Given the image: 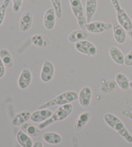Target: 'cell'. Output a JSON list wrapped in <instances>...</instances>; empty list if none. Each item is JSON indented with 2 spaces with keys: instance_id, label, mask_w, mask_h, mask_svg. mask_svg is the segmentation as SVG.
I'll return each mask as SVG.
<instances>
[{
  "instance_id": "cell-1",
  "label": "cell",
  "mask_w": 132,
  "mask_h": 147,
  "mask_svg": "<svg viewBox=\"0 0 132 147\" xmlns=\"http://www.w3.org/2000/svg\"><path fill=\"white\" fill-rule=\"evenodd\" d=\"M105 123L110 128L115 130L119 134L121 135L127 142L132 143V135L126 129L125 125L119 118L112 114H106L104 116Z\"/></svg>"
},
{
  "instance_id": "cell-2",
  "label": "cell",
  "mask_w": 132,
  "mask_h": 147,
  "mask_svg": "<svg viewBox=\"0 0 132 147\" xmlns=\"http://www.w3.org/2000/svg\"><path fill=\"white\" fill-rule=\"evenodd\" d=\"M78 99V94L75 91H68L57 96L56 98L39 107V109H47L57 105H65Z\"/></svg>"
},
{
  "instance_id": "cell-3",
  "label": "cell",
  "mask_w": 132,
  "mask_h": 147,
  "mask_svg": "<svg viewBox=\"0 0 132 147\" xmlns=\"http://www.w3.org/2000/svg\"><path fill=\"white\" fill-rule=\"evenodd\" d=\"M72 110L73 106L70 103L61 106L59 108L57 109L56 111L52 114V116L50 117L48 119H47L45 121L39 124V128H41V129H44V128L48 127L49 125L53 124V123L55 122L65 119L66 118H67L70 115L71 113L72 112Z\"/></svg>"
},
{
  "instance_id": "cell-4",
  "label": "cell",
  "mask_w": 132,
  "mask_h": 147,
  "mask_svg": "<svg viewBox=\"0 0 132 147\" xmlns=\"http://www.w3.org/2000/svg\"><path fill=\"white\" fill-rule=\"evenodd\" d=\"M117 13L118 22L126 30L130 31L132 29V22L127 13L125 12L119 3V0H110Z\"/></svg>"
},
{
  "instance_id": "cell-5",
  "label": "cell",
  "mask_w": 132,
  "mask_h": 147,
  "mask_svg": "<svg viewBox=\"0 0 132 147\" xmlns=\"http://www.w3.org/2000/svg\"><path fill=\"white\" fill-rule=\"evenodd\" d=\"M69 2L73 14L77 19L79 27L81 28V30L85 31L88 23H87L86 19L84 16L83 5H82L81 0H69Z\"/></svg>"
},
{
  "instance_id": "cell-6",
  "label": "cell",
  "mask_w": 132,
  "mask_h": 147,
  "mask_svg": "<svg viewBox=\"0 0 132 147\" xmlns=\"http://www.w3.org/2000/svg\"><path fill=\"white\" fill-rule=\"evenodd\" d=\"M75 48L80 53L88 55V56H95L97 53L96 47L91 42L83 40L77 42L75 44Z\"/></svg>"
},
{
  "instance_id": "cell-7",
  "label": "cell",
  "mask_w": 132,
  "mask_h": 147,
  "mask_svg": "<svg viewBox=\"0 0 132 147\" xmlns=\"http://www.w3.org/2000/svg\"><path fill=\"white\" fill-rule=\"evenodd\" d=\"M113 28L112 24L110 23H104L102 22H90L87 24L86 30L91 33L98 34L109 30Z\"/></svg>"
},
{
  "instance_id": "cell-8",
  "label": "cell",
  "mask_w": 132,
  "mask_h": 147,
  "mask_svg": "<svg viewBox=\"0 0 132 147\" xmlns=\"http://www.w3.org/2000/svg\"><path fill=\"white\" fill-rule=\"evenodd\" d=\"M113 26V36L115 41L118 43L123 44L125 43L126 39V30L121 26L119 23H118L115 19L112 20V23Z\"/></svg>"
},
{
  "instance_id": "cell-9",
  "label": "cell",
  "mask_w": 132,
  "mask_h": 147,
  "mask_svg": "<svg viewBox=\"0 0 132 147\" xmlns=\"http://www.w3.org/2000/svg\"><path fill=\"white\" fill-rule=\"evenodd\" d=\"M54 67L51 61H46L43 63V67H42L40 78L41 81L44 83H48L50 81L52 80V79L54 76Z\"/></svg>"
},
{
  "instance_id": "cell-10",
  "label": "cell",
  "mask_w": 132,
  "mask_h": 147,
  "mask_svg": "<svg viewBox=\"0 0 132 147\" xmlns=\"http://www.w3.org/2000/svg\"><path fill=\"white\" fill-rule=\"evenodd\" d=\"M53 114L52 110L48 109H39L31 115L30 120L34 123H43L48 119Z\"/></svg>"
},
{
  "instance_id": "cell-11",
  "label": "cell",
  "mask_w": 132,
  "mask_h": 147,
  "mask_svg": "<svg viewBox=\"0 0 132 147\" xmlns=\"http://www.w3.org/2000/svg\"><path fill=\"white\" fill-rule=\"evenodd\" d=\"M92 96V92L89 86H84L79 92L78 95L79 103L83 107H88L90 103Z\"/></svg>"
},
{
  "instance_id": "cell-12",
  "label": "cell",
  "mask_w": 132,
  "mask_h": 147,
  "mask_svg": "<svg viewBox=\"0 0 132 147\" xmlns=\"http://www.w3.org/2000/svg\"><path fill=\"white\" fill-rule=\"evenodd\" d=\"M32 23V14L29 10L23 13L20 18V27L22 32H26L30 29Z\"/></svg>"
},
{
  "instance_id": "cell-13",
  "label": "cell",
  "mask_w": 132,
  "mask_h": 147,
  "mask_svg": "<svg viewBox=\"0 0 132 147\" xmlns=\"http://www.w3.org/2000/svg\"><path fill=\"white\" fill-rule=\"evenodd\" d=\"M43 23L47 30H52L55 24V12L54 8L48 9L44 13Z\"/></svg>"
},
{
  "instance_id": "cell-14",
  "label": "cell",
  "mask_w": 132,
  "mask_h": 147,
  "mask_svg": "<svg viewBox=\"0 0 132 147\" xmlns=\"http://www.w3.org/2000/svg\"><path fill=\"white\" fill-rule=\"evenodd\" d=\"M32 81V73L28 69H24L21 72L18 79V86L21 89L28 88Z\"/></svg>"
},
{
  "instance_id": "cell-15",
  "label": "cell",
  "mask_w": 132,
  "mask_h": 147,
  "mask_svg": "<svg viewBox=\"0 0 132 147\" xmlns=\"http://www.w3.org/2000/svg\"><path fill=\"white\" fill-rule=\"evenodd\" d=\"M109 54L111 58L115 63L122 65L125 64V57L124 54L121 50L117 47L112 46L109 49Z\"/></svg>"
},
{
  "instance_id": "cell-16",
  "label": "cell",
  "mask_w": 132,
  "mask_h": 147,
  "mask_svg": "<svg viewBox=\"0 0 132 147\" xmlns=\"http://www.w3.org/2000/svg\"><path fill=\"white\" fill-rule=\"evenodd\" d=\"M90 113L88 111L81 113L79 115L77 119H76L74 125V130L75 131H81L88 123L90 119Z\"/></svg>"
},
{
  "instance_id": "cell-17",
  "label": "cell",
  "mask_w": 132,
  "mask_h": 147,
  "mask_svg": "<svg viewBox=\"0 0 132 147\" xmlns=\"http://www.w3.org/2000/svg\"><path fill=\"white\" fill-rule=\"evenodd\" d=\"M32 114L28 110H24L15 115L12 119V124L15 126H22L30 119Z\"/></svg>"
},
{
  "instance_id": "cell-18",
  "label": "cell",
  "mask_w": 132,
  "mask_h": 147,
  "mask_svg": "<svg viewBox=\"0 0 132 147\" xmlns=\"http://www.w3.org/2000/svg\"><path fill=\"white\" fill-rule=\"evenodd\" d=\"M97 4V0H86V1L85 10L87 23H90L92 22V18L96 11Z\"/></svg>"
},
{
  "instance_id": "cell-19",
  "label": "cell",
  "mask_w": 132,
  "mask_h": 147,
  "mask_svg": "<svg viewBox=\"0 0 132 147\" xmlns=\"http://www.w3.org/2000/svg\"><path fill=\"white\" fill-rule=\"evenodd\" d=\"M21 130L30 137H38L41 134V131L30 123H26L21 126Z\"/></svg>"
},
{
  "instance_id": "cell-20",
  "label": "cell",
  "mask_w": 132,
  "mask_h": 147,
  "mask_svg": "<svg viewBox=\"0 0 132 147\" xmlns=\"http://www.w3.org/2000/svg\"><path fill=\"white\" fill-rule=\"evenodd\" d=\"M16 138L18 143L23 147H32V141L29 137V136L25 134L23 130H20L18 131L16 135Z\"/></svg>"
},
{
  "instance_id": "cell-21",
  "label": "cell",
  "mask_w": 132,
  "mask_h": 147,
  "mask_svg": "<svg viewBox=\"0 0 132 147\" xmlns=\"http://www.w3.org/2000/svg\"><path fill=\"white\" fill-rule=\"evenodd\" d=\"M88 34L83 30H77L73 31L68 36V40L71 43H77V42L85 40L88 38Z\"/></svg>"
},
{
  "instance_id": "cell-22",
  "label": "cell",
  "mask_w": 132,
  "mask_h": 147,
  "mask_svg": "<svg viewBox=\"0 0 132 147\" xmlns=\"http://www.w3.org/2000/svg\"><path fill=\"white\" fill-rule=\"evenodd\" d=\"M43 140L51 145H57L62 141V138L59 134L55 132H46L43 135Z\"/></svg>"
},
{
  "instance_id": "cell-23",
  "label": "cell",
  "mask_w": 132,
  "mask_h": 147,
  "mask_svg": "<svg viewBox=\"0 0 132 147\" xmlns=\"http://www.w3.org/2000/svg\"><path fill=\"white\" fill-rule=\"evenodd\" d=\"M115 81L121 90L127 91L130 87V83L128 78L122 73H118L115 76Z\"/></svg>"
},
{
  "instance_id": "cell-24",
  "label": "cell",
  "mask_w": 132,
  "mask_h": 147,
  "mask_svg": "<svg viewBox=\"0 0 132 147\" xmlns=\"http://www.w3.org/2000/svg\"><path fill=\"white\" fill-rule=\"evenodd\" d=\"M0 57L5 66L7 67H11L12 66V58L11 55L7 50L3 49L0 51Z\"/></svg>"
},
{
  "instance_id": "cell-25",
  "label": "cell",
  "mask_w": 132,
  "mask_h": 147,
  "mask_svg": "<svg viewBox=\"0 0 132 147\" xmlns=\"http://www.w3.org/2000/svg\"><path fill=\"white\" fill-rule=\"evenodd\" d=\"M31 41L34 45H35L39 48H43L47 46V42L39 34H35L31 37Z\"/></svg>"
},
{
  "instance_id": "cell-26",
  "label": "cell",
  "mask_w": 132,
  "mask_h": 147,
  "mask_svg": "<svg viewBox=\"0 0 132 147\" xmlns=\"http://www.w3.org/2000/svg\"><path fill=\"white\" fill-rule=\"evenodd\" d=\"M117 83L113 80L108 81L101 86V91L103 93L110 92L114 90L117 87Z\"/></svg>"
},
{
  "instance_id": "cell-27",
  "label": "cell",
  "mask_w": 132,
  "mask_h": 147,
  "mask_svg": "<svg viewBox=\"0 0 132 147\" xmlns=\"http://www.w3.org/2000/svg\"><path fill=\"white\" fill-rule=\"evenodd\" d=\"M52 6L55 10V14L58 18L62 17V10H61V0H51Z\"/></svg>"
},
{
  "instance_id": "cell-28",
  "label": "cell",
  "mask_w": 132,
  "mask_h": 147,
  "mask_svg": "<svg viewBox=\"0 0 132 147\" xmlns=\"http://www.w3.org/2000/svg\"><path fill=\"white\" fill-rule=\"evenodd\" d=\"M10 3V0H5L0 7V25L2 24L3 22L5 16V12L7 9L8 6Z\"/></svg>"
},
{
  "instance_id": "cell-29",
  "label": "cell",
  "mask_w": 132,
  "mask_h": 147,
  "mask_svg": "<svg viewBox=\"0 0 132 147\" xmlns=\"http://www.w3.org/2000/svg\"><path fill=\"white\" fill-rule=\"evenodd\" d=\"M125 65L127 67H132V51L126 55L125 57Z\"/></svg>"
},
{
  "instance_id": "cell-30",
  "label": "cell",
  "mask_w": 132,
  "mask_h": 147,
  "mask_svg": "<svg viewBox=\"0 0 132 147\" xmlns=\"http://www.w3.org/2000/svg\"><path fill=\"white\" fill-rule=\"evenodd\" d=\"M22 1L23 0H12L13 3V10L14 12H17L20 10L21 7H22Z\"/></svg>"
},
{
  "instance_id": "cell-31",
  "label": "cell",
  "mask_w": 132,
  "mask_h": 147,
  "mask_svg": "<svg viewBox=\"0 0 132 147\" xmlns=\"http://www.w3.org/2000/svg\"><path fill=\"white\" fill-rule=\"evenodd\" d=\"M121 114H122L123 115H125V117L129 118L131 120H132V112H130V110H124L121 112Z\"/></svg>"
},
{
  "instance_id": "cell-32",
  "label": "cell",
  "mask_w": 132,
  "mask_h": 147,
  "mask_svg": "<svg viewBox=\"0 0 132 147\" xmlns=\"http://www.w3.org/2000/svg\"><path fill=\"white\" fill-rule=\"evenodd\" d=\"M5 74V67H4V64L3 63L2 60L0 57V78H2L3 76Z\"/></svg>"
},
{
  "instance_id": "cell-33",
  "label": "cell",
  "mask_w": 132,
  "mask_h": 147,
  "mask_svg": "<svg viewBox=\"0 0 132 147\" xmlns=\"http://www.w3.org/2000/svg\"><path fill=\"white\" fill-rule=\"evenodd\" d=\"M72 143L73 147H80L79 146L78 139L77 137H76V136H73L72 138Z\"/></svg>"
},
{
  "instance_id": "cell-34",
  "label": "cell",
  "mask_w": 132,
  "mask_h": 147,
  "mask_svg": "<svg viewBox=\"0 0 132 147\" xmlns=\"http://www.w3.org/2000/svg\"><path fill=\"white\" fill-rule=\"evenodd\" d=\"M32 147H43V145L41 141H36L33 145Z\"/></svg>"
},
{
  "instance_id": "cell-35",
  "label": "cell",
  "mask_w": 132,
  "mask_h": 147,
  "mask_svg": "<svg viewBox=\"0 0 132 147\" xmlns=\"http://www.w3.org/2000/svg\"><path fill=\"white\" fill-rule=\"evenodd\" d=\"M128 36L129 38H130L132 40V29L130 30V31H128Z\"/></svg>"
},
{
  "instance_id": "cell-36",
  "label": "cell",
  "mask_w": 132,
  "mask_h": 147,
  "mask_svg": "<svg viewBox=\"0 0 132 147\" xmlns=\"http://www.w3.org/2000/svg\"><path fill=\"white\" fill-rule=\"evenodd\" d=\"M130 87L131 88H132V81H131L130 83Z\"/></svg>"
},
{
  "instance_id": "cell-37",
  "label": "cell",
  "mask_w": 132,
  "mask_h": 147,
  "mask_svg": "<svg viewBox=\"0 0 132 147\" xmlns=\"http://www.w3.org/2000/svg\"><path fill=\"white\" fill-rule=\"evenodd\" d=\"M5 1V0H0V1H1V2H3Z\"/></svg>"
}]
</instances>
